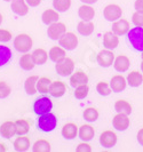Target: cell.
Wrapping results in <instances>:
<instances>
[{"instance_id":"obj_1","label":"cell","mask_w":143,"mask_h":152,"mask_svg":"<svg viewBox=\"0 0 143 152\" xmlns=\"http://www.w3.org/2000/svg\"><path fill=\"white\" fill-rule=\"evenodd\" d=\"M57 126V119L55 117V114L51 113H45L39 115V119H38V128L41 130V132H45V133H49L56 128Z\"/></svg>"},{"instance_id":"obj_2","label":"cell","mask_w":143,"mask_h":152,"mask_svg":"<svg viewBox=\"0 0 143 152\" xmlns=\"http://www.w3.org/2000/svg\"><path fill=\"white\" fill-rule=\"evenodd\" d=\"M128 40L131 45L134 47V49L139 52H143V28L135 26L128 31Z\"/></svg>"},{"instance_id":"obj_3","label":"cell","mask_w":143,"mask_h":152,"mask_svg":"<svg viewBox=\"0 0 143 152\" xmlns=\"http://www.w3.org/2000/svg\"><path fill=\"white\" fill-rule=\"evenodd\" d=\"M32 38L29 34H18L17 37H15L14 39V47L17 52L20 53H28L32 48Z\"/></svg>"},{"instance_id":"obj_4","label":"cell","mask_w":143,"mask_h":152,"mask_svg":"<svg viewBox=\"0 0 143 152\" xmlns=\"http://www.w3.org/2000/svg\"><path fill=\"white\" fill-rule=\"evenodd\" d=\"M55 70L60 76H70V75H72V72L75 70V62L70 57H65L64 60L56 63Z\"/></svg>"},{"instance_id":"obj_5","label":"cell","mask_w":143,"mask_h":152,"mask_svg":"<svg viewBox=\"0 0 143 152\" xmlns=\"http://www.w3.org/2000/svg\"><path fill=\"white\" fill-rule=\"evenodd\" d=\"M52 109H53V103L48 97H40L33 104V111L38 115L48 113L51 112Z\"/></svg>"},{"instance_id":"obj_6","label":"cell","mask_w":143,"mask_h":152,"mask_svg":"<svg viewBox=\"0 0 143 152\" xmlns=\"http://www.w3.org/2000/svg\"><path fill=\"white\" fill-rule=\"evenodd\" d=\"M60 46H62L65 50H73L78 46V37L73 32H65L60 39H59Z\"/></svg>"},{"instance_id":"obj_7","label":"cell","mask_w":143,"mask_h":152,"mask_svg":"<svg viewBox=\"0 0 143 152\" xmlns=\"http://www.w3.org/2000/svg\"><path fill=\"white\" fill-rule=\"evenodd\" d=\"M122 15V9H121L120 6L118 5H114V4H111V5H108L104 10H103V16L106 21L109 22H114L117 20H119Z\"/></svg>"},{"instance_id":"obj_8","label":"cell","mask_w":143,"mask_h":152,"mask_svg":"<svg viewBox=\"0 0 143 152\" xmlns=\"http://www.w3.org/2000/svg\"><path fill=\"white\" fill-rule=\"evenodd\" d=\"M67 32V26L65 24L62 22H55L52 23L49 26H48V30H47V34L48 37L53 40H59V39Z\"/></svg>"},{"instance_id":"obj_9","label":"cell","mask_w":143,"mask_h":152,"mask_svg":"<svg viewBox=\"0 0 143 152\" xmlns=\"http://www.w3.org/2000/svg\"><path fill=\"white\" fill-rule=\"evenodd\" d=\"M114 54L110 50V49H103V50H101L100 53L98 54V57H96V60H98V63L101 65V66H103V68H109L110 65H112L113 62H114Z\"/></svg>"},{"instance_id":"obj_10","label":"cell","mask_w":143,"mask_h":152,"mask_svg":"<svg viewBox=\"0 0 143 152\" xmlns=\"http://www.w3.org/2000/svg\"><path fill=\"white\" fill-rule=\"evenodd\" d=\"M129 118H128L127 114L124 113H118L113 117L112 119V126L113 128H116L117 130H126L129 127Z\"/></svg>"},{"instance_id":"obj_11","label":"cell","mask_w":143,"mask_h":152,"mask_svg":"<svg viewBox=\"0 0 143 152\" xmlns=\"http://www.w3.org/2000/svg\"><path fill=\"white\" fill-rule=\"evenodd\" d=\"M100 143L103 148H112L117 143V135L112 130H106L100 135Z\"/></svg>"},{"instance_id":"obj_12","label":"cell","mask_w":143,"mask_h":152,"mask_svg":"<svg viewBox=\"0 0 143 152\" xmlns=\"http://www.w3.org/2000/svg\"><path fill=\"white\" fill-rule=\"evenodd\" d=\"M88 80L89 78L87 76V73H85L83 70H77L76 72H72V75L70 76V85L75 88L77 86L87 84Z\"/></svg>"},{"instance_id":"obj_13","label":"cell","mask_w":143,"mask_h":152,"mask_svg":"<svg viewBox=\"0 0 143 152\" xmlns=\"http://www.w3.org/2000/svg\"><path fill=\"white\" fill-rule=\"evenodd\" d=\"M129 30H131L129 22L125 18H119V20L114 21L112 24V31L117 36H124V34L128 33Z\"/></svg>"},{"instance_id":"obj_14","label":"cell","mask_w":143,"mask_h":152,"mask_svg":"<svg viewBox=\"0 0 143 152\" xmlns=\"http://www.w3.org/2000/svg\"><path fill=\"white\" fill-rule=\"evenodd\" d=\"M10 8L18 16H24L29 13V5L25 0H12Z\"/></svg>"},{"instance_id":"obj_15","label":"cell","mask_w":143,"mask_h":152,"mask_svg":"<svg viewBox=\"0 0 143 152\" xmlns=\"http://www.w3.org/2000/svg\"><path fill=\"white\" fill-rule=\"evenodd\" d=\"M126 85H127V79H125V77L121 76V75L113 76L111 78V81H110V87L114 93L122 91L126 88Z\"/></svg>"},{"instance_id":"obj_16","label":"cell","mask_w":143,"mask_h":152,"mask_svg":"<svg viewBox=\"0 0 143 152\" xmlns=\"http://www.w3.org/2000/svg\"><path fill=\"white\" fill-rule=\"evenodd\" d=\"M119 36H117L113 31H108L103 36V46L106 49H114L119 45Z\"/></svg>"},{"instance_id":"obj_17","label":"cell","mask_w":143,"mask_h":152,"mask_svg":"<svg viewBox=\"0 0 143 152\" xmlns=\"http://www.w3.org/2000/svg\"><path fill=\"white\" fill-rule=\"evenodd\" d=\"M67 91V85L63 81L56 80V81H52L51 87H49V94L53 97H62Z\"/></svg>"},{"instance_id":"obj_18","label":"cell","mask_w":143,"mask_h":152,"mask_svg":"<svg viewBox=\"0 0 143 152\" xmlns=\"http://www.w3.org/2000/svg\"><path fill=\"white\" fill-rule=\"evenodd\" d=\"M131 65V61L126 55H119L114 58L113 62V66L116 69V71L118 72H126Z\"/></svg>"},{"instance_id":"obj_19","label":"cell","mask_w":143,"mask_h":152,"mask_svg":"<svg viewBox=\"0 0 143 152\" xmlns=\"http://www.w3.org/2000/svg\"><path fill=\"white\" fill-rule=\"evenodd\" d=\"M31 146L30 138L25 135H18V137L14 141V149L18 152L28 151Z\"/></svg>"},{"instance_id":"obj_20","label":"cell","mask_w":143,"mask_h":152,"mask_svg":"<svg viewBox=\"0 0 143 152\" xmlns=\"http://www.w3.org/2000/svg\"><path fill=\"white\" fill-rule=\"evenodd\" d=\"M16 134V126L14 121H5L0 126V135L5 138H10Z\"/></svg>"},{"instance_id":"obj_21","label":"cell","mask_w":143,"mask_h":152,"mask_svg":"<svg viewBox=\"0 0 143 152\" xmlns=\"http://www.w3.org/2000/svg\"><path fill=\"white\" fill-rule=\"evenodd\" d=\"M49 58L53 62L57 63V62H61L62 60L65 58V55H67V52L65 49L62 47V46H54L49 49Z\"/></svg>"},{"instance_id":"obj_22","label":"cell","mask_w":143,"mask_h":152,"mask_svg":"<svg viewBox=\"0 0 143 152\" xmlns=\"http://www.w3.org/2000/svg\"><path fill=\"white\" fill-rule=\"evenodd\" d=\"M78 15L84 21H92L95 16V9L88 4H85L80 6L78 9Z\"/></svg>"},{"instance_id":"obj_23","label":"cell","mask_w":143,"mask_h":152,"mask_svg":"<svg viewBox=\"0 0 143 152\" xmlns=\"http://www.w3.org/2000/svg\"><path fill=\"white\" fill-rule=\"evenodd\" d=\"M60 18V15H59V12L54 8V9H46L45 12L43 13L41 15V20H43V23H45L47 25H51L52 23H55L59 21Z\"/></svg>"},{"instance_id":"obj_24","label":"cell","mask_w":143,"mask_h":152,"mask_svg":"<svg viewBox=\"0 0 143 152\" xmlns=\"http://www.w3.org/2000/svg\"><path fill=\"white\" fill-rule=\"evenodd\" d=\"M78 127L73 122H68L62 128V135L67 140H72L78 135Z\"/></svg>"},{"instance_id":"obj_25","label":"cell","mask_w":143,"mask_h":152,"mask_svg":"<svg viewBox=\"0 0 143 152\" xmlns=\"http://www.w3.org/2000/svg\"><path fill=\"white\" fill-rule=\"evenodd\" d=\"M78 135H79V138H81L85 142L90 141L95 135V130L90 125H83L78 130Z\"/></svg>"},{"instance_id":"obj_26","label":"cell","mask_w":143,"mask_h":152,"mask_svg":"<svg viewBox=\"0 0 143 152\" xmlns=\"http://www.w3.org/2000/svg\"><path fill=\"white\" fill-rule=\"evenodd\" d=\"M39 79L38 76H31L29 77L25 83H24V89L29 95H34L37 93V81Z\"/></svg>"},{"instance_id":"obj_27","label":"cell","mask_w":143,"mask_h":152,"mask_svg":"<svg viewBox=\"0 0 143 152\" xmlns=\"http://www.w3.org/2000/svg\"><path fill=\"white\" fill-rule=\"evenodd\" d=\"M143 83V76L139 71H132L127 76V84L131 87H139Z\"/></svg>"},{"instance_id":"obj_28","label":"cell","mask_w":143,"mask_h":152,"mask_svg":"<svg viewBox=\"0 0 143 152\" xmlns=\"http://www.w3.org/2000/svg\"><path fill=\"white\" fill-rule=\"evenodd\" d=\"M48 53L46 52L44 48H37L33 53H32V58L33 62L38 64V65H41V64H45L47 58H48Z\"/></svg>"},{"instance_id":"obj_29","label":"cell","mask_w":143,"mask_h":152,"mask_svg":"<svg viewBox=\"0 0 143 152\" xmlns=\"http://www.w3.org/2000/svg\"><path fill=\"white\" fill-rule=\"evenodd\" d=\"M20 65L23 70L25 71H30L32 69L34 68L36 63L33 62V58H32V54L29 53H24V55L21 56L20 58Z\"/></svg>"},{"instance_id":"obj_30","label":"cell","mask_w":143,"mask_h":152,"mask_svg":"<svg viewBox=\"0 0 143 152\" xmlns=\"http://www.w3.org/2000/svg\"><path fill=\"white\" fill-rule=\"evenodd\" d=\"M77 30L83 36H90L93 33V31H94V24L90 21H84L83 20L81 22L78 23Z\"/></svg>"},{"instance_id":"obj_31","label":"cell","mask_w":143,"mask_h":152,"mask_svg":"<svg viewBox=\"0 0 143 152\" xmlns=\"http://www.w3.org/2000/svg\"><path fill=\"white\" fill-rule=\"evenodd\" d=\"M114 110L118 113H124L129 115V114L132 113V105L128 103L127 101H125V99H118L114 103Z\"/></svg>"},{"instance_id":"obj_32","label":"cell","mask_w":143,"mask_h":152,"mask_svg":"<svg viewBox=\"0 0 143 152\" xmlns=\"http://www.w3.org/2000/svg\"><path fill=\"white\" fill-rule=\"evenodd\" d=\"M16 134L17 135H25L30 130V122L26 119H18L15 121Z\"/></svg>"},{"instance_id":"obj_33","label":"cell","mask_w":143,"mask_h":152,"mask_svg":"<svg viewBox=\"0 0 143 152\" xmlns=\"http://www.w3.org/2000/svg\"><path fill=\"white\" fill-rule=\"evenodd\" d=\"M12 50L7 46L0 45V66L6 65L8 62L12 60Z\"/></svg>"},{"instance_id":"obj_34","label":"cell","mask_w":143,"mask_h":152,"mask_svg":"<svg viewBox=\"0 0 143 152\" xmlns=\"http://www.w3.org/2000/svg\"><path fill=\"white\" fill-rule=\"evenodd\" d=\"M33 152H49L51 151V144L46 140H38L32 146Z\"/></svg>"},{"instance_id":"obj_35","label":"cell","mask_w":143,"mask_h":152,"mask_svg":"<svg viewBox=\"0 0 143 152\" xmlns=\"http://www.w3.org/2000/svg\"><path fill=\"white\" fill-rule=\"evenodd\" d=\"M51 79L47 77H41L39 78L37 81V91L39 93H48L49 91V87H51Z\"/></svg>"},{"instance_id":"obj_36","label":"cell","mask_w":143,"mask_h":152,"mask_svg":"<svg viewBox=\"0 0 143 152\" xmlns=\"http://www.w3.org/2000/svg\"><path fill=\"white\" fill-rule=\"evenodd\" d=\"M83 115L85 118V120H87L88 122H94L98 120V111L95 107H87V109H85Z\"/></svg>"},{"instance_id":"obj_37","label":"cell","mask_w":143,"mask_h":152,"mask_svg":"<svg viewBox=\"0 0 143 152\" xmlns=\"http://www.w3.org/2000/svg\"><path fill=\"white\" fill-rule=\"evenodd\" d=\"M53 6L57 12H67L71 7V0H53Z\"/></svg>"},{"instance_id":"obj_38","label":"cell","mask_w":143,"mask_h":152,"mask_svg":"<svg viewBox=\"0 0 143 152\" xmlns=\"http://www.w3.org/2000/svg\"><path fill=\"white\" fill-rule=\"evenodd\" d=\"M96 91L100 95H102V96H108V95H110V93L112 91L111 89V87H110V85L106 83V81H100L98 85H96Z\"/></svg>"},{"instance_id":"obj_39","label":"cell","mask_w":143,"mask_h":152,"mask_svg":"<svg viewBox=\"0 0 143 152\" xmlns=\"http://www.w3.org/2000/svg\"><path fill=\"white\" fill-rule=\"evenodd\" d=\"M88 91H89V88H88L87 84L77 86V87H76V91H75L76 99H85V97L88 95Z\"/></svg>"},{"instance_id":"obj_40","label":"cell","mask_w":143,"mask_h":152,"mask_svg":"<svg viewBox=\"0 0 143 152\" xmlns=\"http://www.w3.org/2000/svg\"><path fill=\"white\" fill-rule=\"evenodd\" d=\"M12 93V87L6 81H0V99H6Z\"/></svg>"},{"instance_id":"obj_41","label":"cell","mask_w":143,"mask_h":152,"mask_svg":"<svg viewBox=\"0 0 143 152\" xmlns=\"http://www.w3.org/2000/svg\"><path fill=\"white\" fill-rule=\"evenodd\" d=\"M132 22L134 23L135 26H142L143 28V13L135 12L132 16Z\"/></svg>"},{"instance_id":"obj_42","label":"cell","mask_w":143,"mask_h":152,"mask_svg":"<svg viewBox=\"0 0 143 152\" xmlns=\"http://www.w3.org/2000/svg\"><path fill=\"white\" fill-rule=\"evenodd\" d=\"M12 39V33L6 29H0V41L7 42Z\"/></svg>"},{"instance_id":"obj_43","label":"cell","mask_w":143,"mask_h":152,"mask_svg":"<svg viewBox=\"0 0 143 152\" xmlns=\"http://www.w3.org/2000/svg\"><path fill=\"white\" fill-rule=\"evenodd\" d=\"M76 151L77 152H90L92 151V148H90V145L87 144V143H80V144L77 146Z\"/></svg>"},{"instance_id":"obj_44","label":"cell","mask_w":143,"mask_h":152,"mask_svg":"<svg viewBox=\"0 0 143 152\" xmlns=\"http://www.w3.org/2000/svg\"><path fill=\"white\" fill-rule=\"evenodd\" d=\"M134 7H135L136 12L143 13V0H136L135 4H134Z\"/></svg>"},{"instance_id":"obj_45","label":"cell","mask_w":143,"mask_h":152,"mask_svg":"<svg viewBox=\"0 0 143 152\" xmlns=\"http://www.w3.org/2000/svg\"><path fill=\"white\" fill-rule=\"evenodd\" d=\"M30 7H37L41 4V0H25Z\"/></svg>"},{"instance_id":"obj_46","label":"cell","mask_w":143,"mask_h":152,"mask_svg":"<svg viewBox=\"0 0 143 152\" xmlns=\"http://www.w3.org/2000/svg\"><path fill=\"white\" fill-rule=\"evenodd\" d=\"M137 141L143 146V128H141V129L137 132Z\"/></svg>"},{"instance_id":"obj_47","label":"cell","mask_w":143,"mask_h":152,"mask_svg":"<svg viewBox=\"0 0 143 152\" xmlns=\"http://www.w3.org/2000/svg\"><path fill=\"white\" fill-rule=\"evenodd\" d=\"M84 4H88V5H92V4H95L98 0H80Z\"/></svg>"},{"instance_id":"obj_48","label":"cell","mask_w":143,"mask_h":152,"mask_svg":"<svg viewBox=\"0 0 143 152\" xmlns=\"http://www.w3.org/2000/svg\"><path fill=\"white\" fill-rule=\"evenodd\" d=\"M7 151V148H6V145L2 144V143H0V152H5Z\"/></svg>"},{"instance_id":"obj_49","label":"cell","mask_w":143,"mask_h":152,"mask_svg":"<svg viewBox=\"0 0 143 152\" xmlns=\"http://www.w3.org/2000/svg\"><path fill=\"white\" fill-rule=\"evenodd\" d=\"M1 23H2V15H1V13H0V25H1Z\"/></svg>"},{"instance_id":"obj_50","label":"cell","mask_w":143,"mask_h":152,"mask_svg":"<svg viewBox=\"0 0 143 152\" xmlns=\"http://www.w3.org/2000/svg\"><path fill=\"white\" fill-rule=\"evenodd\" d=\"M141 70L143 71V60H142V62H141Z\"/></svg>"},{"instance_id":"obj_51","label":"cell","mask_w":143,"mask_h":152,"mask_svg":"<svg viewBox=\"0 0 143 152\" xmlns=\"http://www.w3.org/2000/svg\"><path fill=\"white\" fill-rule=\"evenodd\" d=\"M4 1H12V0H4Z\"/></svg>"},{"instance_id":"obj_52","label":"cell","mask_w":143,"mask_h":152,"mask_svg":"<svg viewBox=\"0 0 143 152\" xmlns=\"http://www.w3.org/2000/svg\"><path fill=\"white\" fill-rule=\"evenodd\" d=\"M141 53H142V55H141V56H142V58H143V52H141Z\"/></svg>"}]
</instances>
